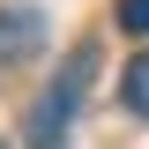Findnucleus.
Segmentation results:
<instances>
[{"mask_svg":"<svg viewBox=\"0 0 149 149\" xmlns=\"http://www.w3.org/2000/svg\"><path fill=\"white\" fill-rule=\"evenodd\" d=\"M90 74H97V45H74L67 67L52 74V90L30 104V149H67V119L82 104V90H90Z\"/></svg>","mask_w":149,"mask_h":149,"instance_id":"1","label":"nucleus"},{"mask_svg":"<svg viewBox=\"0 0 149 149\" xmlns=\"http://www.w3.org/2000/svg\"><path fill=\"white\" fill-rule=\"evenodd\" d=\"M37 45H45V15H37V8H8V15H0V67H8V60H30Z\"/></svg>","mask_w":149,"mask_h":149,"instance_id":"2","label":"nucleus"},{"mask_svg":"<svg viewBox=\"0 0 149 149\" xmlns=\"http://www.w3.org/2000/svg\"><path fill=\"white\" fill-rule=\"evenodd\" d=\"M119 97H127V112H134V119H149V52H134V60H127Z\"/></svg>","mask_w":149,"mask_h":149,"instance_id":"3","label":"nucleus"},{"mask_svg":"<svg viewBox=\"0 0 149 149\" xmlns=\"http://www.w3.org/2000/svg\"><path fill=\"white\" fill-rule=\"evenodd\" d=\"M112 15H119V30H127V37H149V0H119Z\"/></svg>","mask_w":149,"mask_h":149,"instance_id":"4","label":"nucleus"}]
</instances>
